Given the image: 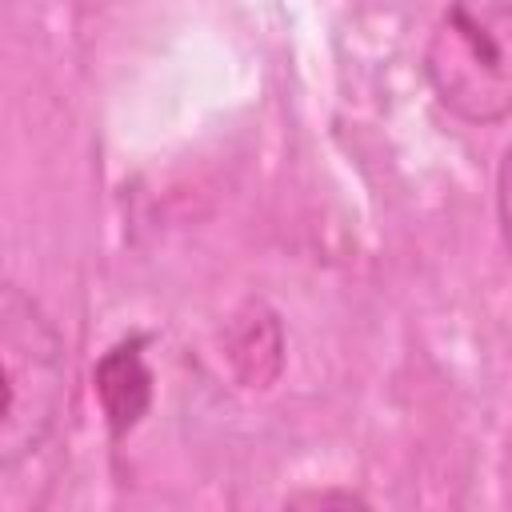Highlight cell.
I'll return each instance as SVG.
<instances>
[{
	"label": "cell",
	"instance_id": "6da1fadb",
	"mask_svg": "<svg viewBox=\"0 0 512 512\" xmlns=\"http://www.w3.org/2000/svg\"><path fill=\"white\" fill-rule=\"evenodd\" d=\"M424 76L468 124L512 116V0L448 4L424 44Z\"/></svg>",
	"mask_w": 512,
	"mask_h": 512
},
{
	"label": "cell",
	"instance_id": "7a4b0ae2",
	"mask_svg": "<svg viewBox=\"0 0 512 512\" xmlns=\"http://www.w3.org/2000/svg\"><path fill=\"white\" fill-rule=\"evenodd\" d=\"M0 360H4V424L0 456L16 468L56 428L68 392V356L56 324L16 284L0 292Z\"/></svg>",
	"mask_w": 512,
	"mask_h": 512
},
{
	"label": "cell",
	"instance_id": "3957f363",
	"mask_svg": "<svg viewBox=\"0 0 512 512\" xmlns=\"http://www.w3.org/2000/svg\"><path fill=\"white\" fill-rule=\"evenodd\" d=\"M144 348H148V336L132 332L116 340L96 364V396L112 436L132 432L152 404V368Z\"/></svg>",
	"mask_w": 512,
	"mask_h": 512
},
{
	"label": "cell",
	"instance_id": "277c9868",
	"mask_svg": "<svg viewBox=\"0 0 512 512\" xmlns=\"http://www.w3.org/2000/svg\"><path fill=\"white\" fill-rule=\"evenodd\" d=\"M280 512H372V504L352 488H304L288 496Z\"/></svg>",
	"mask_w": 512,
	"mask_h": 512
},
{
	"label": "cell",
	"instance_id": "5b68a950",
	"mask_svg": "<svg viewBox=\"0 0 512 512\" xmlns=\"http://www.w3.org/2000/svg\"><path fill=\"white\" fill-rule=\"evenodd\" d=\"M496 212H500V232H504V244L512 252V148L504 152L500 168H496Z\"/></svg>",
	"mask_w": 512,
	"mask_h": 512
}]
</instances>
